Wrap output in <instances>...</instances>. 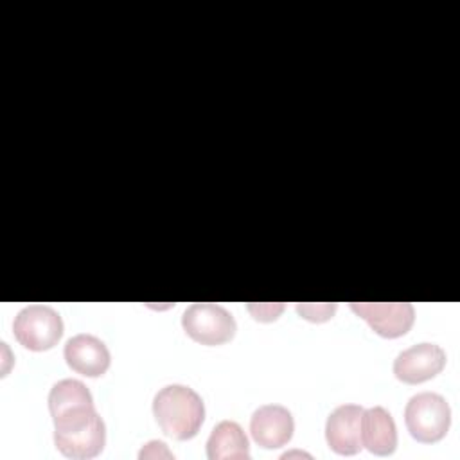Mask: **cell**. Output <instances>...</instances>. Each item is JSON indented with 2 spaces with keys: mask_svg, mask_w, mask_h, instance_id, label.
Listing matches in <instances>:
<instances>
[{
  "mask_svg": "<svg viewBox=\"0 0 460 460\" xmlns=\"http://www.w3.org/2000/svg\"><path fill=\"white\" fill-rule=\"evenodd\" d=\"M138 458L144 460V458H174V455L167 449V446L160 440H151L147 442L140 453H138Z\"/></svg>",
  "mask_w": 460,
  "mask_h": 460,
  "instance_id": "cell-15",
  "label": "cell"
},
{
  "mask_svg": "<svg viewBox=\"0 0 460 460\" xmlns=\"http://www.w3.org/2000/svg\"><path fill=\"white\" fill-rule=\"evenodd\" d=\"M181 327L201 345H223L235 336L237 323L225 307L210 302L190 304L181 314Z\"/></svg>",
  "mask_w": 460,
  "mask_h": 460,
  "instance_id": "cell-5",
  "label": "cell"
},
{
  "mask_svg": "<svg viewBox=\"0 0 460 460\" xmlns=\"http://www.w3.org/2000/svg\"><path fill=\"white\" fill-rule=\"evenodd\" d=\"M54 420V444L74 460L97 456L106 442V426L95 411L92 394L77 379L58 381L49 394Z\"/></svg>",
  "mask_w": 460,
  "mask_h": 460,
  "instance_id": "cell-1",
  "label": "cell"
},
{
  "mask_svg": "<svg viewBox=\"0 0 460 460\" xmlns=\"http://www.w3.org/2000/svg\"><path fill=\"white\" fill-rule=\"evenodd\" d=\"M446 352L435 343H417L397 354L394 374L406 385L424 383L442 372Z\"/></svg>",
  "mask_w": 460,
  "mask_h": 460,
  "instance_id": "cell-7",
  "label": "cell"
},
{
  "mask_svg": "<svg viewBox=\"0 0 460 460\" xmlns=\"http://www.w3.org/2000/svg\"><path fill=\"white\" fill-rule=\"evenodd\" d=\"M361 446L379 456H386L395 451L397 428L394 417L383 406H372L368 410H363Z\"/></svg>",
  "mask_w": 460,
  "mask_h": 460,
  "instance_id": "cell-11",
  "label": "cell"
},
{
  "mask_svg": "<svg viewBox=\"0 0 460 460\" xmlns=\"http://www.w3.org/2000/svg\"><path fill=\"white\" fill-rule=\"evenodd\" d=\"M13 334L16 341L29 350H49L63 336V320L52 307L32 304L14 316Z\"/></svg>",
  "mask_w": 460,
  "mask_h": 460,
  "instance_id": "cell-4",
  "label": "cell"
},
{
  "mask_svg": "<svg viewBox=\"0 0 460 460\" xmlns=\"http://www.w3.org/2000/svg\"><path fill=\"white\" fill-rule=\"evenodd\" d=\"M207 456L210 460L250 458V444L243 428L235 420H221L210 431L207 440Z\"/></svg>",
  "mask_w": 460,
  "mask_h": 460,
  "instance_id": "cell-12",
  "label": "cell"
},
{
  "mask_svg": "<svg viewBox=\"0 0 460 460\" xmlns=\"http://www.w3.org/2000/svg\"><path fill=\"white\" fill-rule=\"evenodd\" d=\"M282 309H284V304H248V311L253 314L255 320H261V322L277 320Z\"/></svg>",
  "mask_w": 460,
  "mask_h": 460,
  "instance_id": "cell-14",
  "label": "cell"
},
{
  "mask_svg": "<svg viewBox=\"0 0 460 460\" xmlns=\"http://www.w3.org/2000/svg\"><path fill=\"white\" fill-rule=\"evenodd\" d=\"M296 311L302 318L309 322H325L332 318L336 304H296Z\"/></svg>",
  "mask_w": 460,
  "mask_h": 460,
  "instance_id": "cell-13",
  "label": "cell"
},
{
  "mask_svg": "<svg viewBox=\"0 0 460 460\" xmlns=\"http://www.w3.org/2000/svg\"><path fill=\"white\" fill-rule=\"evenodd\" d=\"M404 422L417 442L433 444L446 437L451 424V408L442 395L420 392L406 402Z\"/></svg>",
  "mask_w": 460,
  "mask_h": 460,
  "instance_id": "cell-3",
  "label": "cell"
},
{
  "mask_svg": "<svg viewBox=\"0 0 460 460\" xmlns=\"http://www.w3.org/2000/svg\"><path fill=\"white\" fill-rule=\"evenodd\" d=\"M153 415L160 429L176 440L192 438L205 419V406L198 392L185 385H167L153 399Z\"/></svg>",
  "mask_w": 460,
  "mask_h": 460,
  "instance_id": "cell-2",
  "label": "cell"
},
{
  "mask_svg": "<svg viewBox=\"0 0 460 460\" xmlns=\"http://www.w3.org/2000/svg\"><path fill=\"white\" fill-rule=\"evenodd\" d=\"M295 431L291 411L280 404L259 406L250 420L252 438L264 449L286 446Z\"/></svg>",
  "mask_w": 460,
  "mask_h": 460,
  "instance_id": "cell-8",
  "label": "cell"
},
{
  "mask_svg": "<svg viewBox=\"0 0 460 460\" xmlns=\"http://www.w3.org/2000/svg\"><path fill=\"white\" fill-rule=\"evenodd\" d=\"M361 415L359 404H341L334 408L325 422L327 446L343 456L359 453L361 449Z\"/></svg>",
  "mask_w": 460,
  "mask_h": 460,
  "instance_id": "cell-9",
  "label": "cell"
},
{
  "mask_svg": "<svg viewBox=\"0 0 460 460\" xmlns=\"http://www.w3.org/2000/svg\"><path fill=\"white\" fill-rule=\"evenodd\" d=\"M66 365L86 377H99L110 367V350L102 340L93 334L79 332L65 343Z\"/></svg>",
  "mask_w": 460,
  "mask_h": 460,
  "instance_id": "cell-10",
  "label": "cell"
},
{
  "mask_svg": "<svg viewBox=\"0 0 460 460\" xmlns=\"http://www.w3.org/2000/svg\"><path fill=\"white\" fill-rule=\"evenodd\" d=\"M350 309L383 338L406 334L415 318V309L410 302H350Z\"/></svg>",
  "mask_w": 460,
  "mask_h": 460,
  "instance_id": "cell-6",
  "label": "cell"
}]
</instances>
